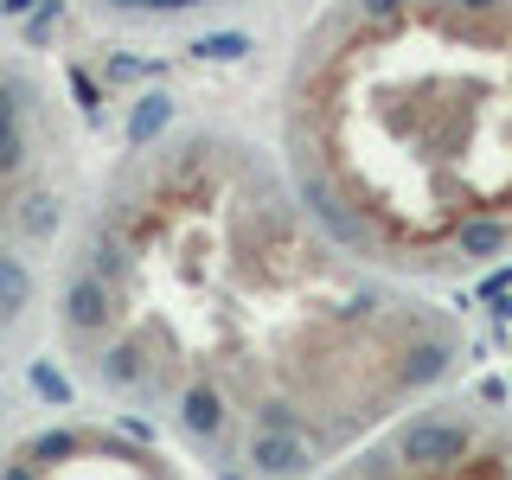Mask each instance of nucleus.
I'll return each mask as SVG.
<instances>
[{"label":"nucleus","mask_w":512,"mask_h":480,"mask_svg":"<svg viewBox=\"0 0 512 480\" xmlns=\"http://www.w3.org/2000/svg\"><path fill=\"white\" fill-rule=\"evenodd\" d=\"M301 205L391 276L512 256V0H346L282 103Z\"/></svg>","instance_id":"f03ea898"},{"label":"nucleus","mask_w":512,"mask_h":480,"mask_svg":"<svg viewBox=\"0 0 512 480\" xmlns=\"http://www.w3.org/2000/svg\"><path fill=\"white\" fill-rule=\"evenodd\" d=\"M122 148L58 288V333L218 480H256L276 442L327 468L461 365L455 314L352 256L250 141L167 122Z\"/></svg>","instance_id":"f257e3e1"}]
</instances>
